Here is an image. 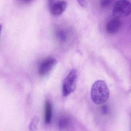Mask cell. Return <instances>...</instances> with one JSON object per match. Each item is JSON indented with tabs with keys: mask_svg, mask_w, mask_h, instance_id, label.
I'll return each mask as SVG.
<instances>
[{
	"mask_svg": "<svg viewBox=\"0 0 131 131\" xmlns=\"http://www.w3.org/2000/svg\"><path fill=\"white\" fill-rule=\"evenodd\" d=\"M121 26V22L119 19L113 17L106 23V31L109 34H115L119 30Z\"/></svg>",
	"mask_w": 131,
	"mask_h": 131,
	"instance_id": "8992f818",
	"label": "cell"
},
{
	"mask_svg": "<svg viewBox=\"0 0 131 131\" xmlns=\"http://www.w3.org/2000/svg\"><path fill=\"white\" fill-rule=\"evenodd\" d=\"M80 5L83 7H85L87 6V2L86 1H77Z\"/></svg>",
	"mask_w": 131,
	"mask_h": 131,
	"instance_id": "7c38bea8",
	"label": "cell"
},
{
	"mask_svg": "<svg viewBox=\"0 0 131 131\" xmlns=\"http://www.w3.org/2000/svg\"><path fill=\"white\" fill-rule=\"evenodd\" d=\"M77 77V70L73 69L64 79L62 84V95L64 97L67 96L75 91Z\"/></svg>",
	"mask_w": 131,
	"mask_h": 131,
	"instance_id": "7a4b0ae2",
	"label": "cell"
},
{
	"mask_svg": "<svg viewBox=\"0 0 131 131\" xmlns=\"http://www.w3.org/2000/svg\"><path fill=\"white\" fill-rule=\"evenodd\" d=\"M112 2V1H110V0L102 1H101L100 4L102 6H108L109 4H110Z\"/></svg>",
	"mask_w": 131,
	"mask_h": 131,
	"instance_id": "8fae6325",
	"label": "cell"
},
{
	"mask_svg": "<svg viewBox=\"0 0 131 131\" xmlns=\"http://www.w3.org/2000/svg\"><path fill=\"white\" fill-rule=\"evenodd\" d=\"M67 3L64 1H48V7L50 13L54 16L62 15L66 9Z\"/></svg>",
	"mask_w": 131,
	"mask_h": 131,
	"instance_id": "5b68a950",
	"label": "cell"
},
{
	"mask_svg": "<svg viewBox=\"0 0 131 131\" xmlns=\"http://www.w3.org/2000/svg\"><path fill=\"white\" fill-rule=\"evenodd\" d=\"M110 91L105 81L98 80L93 84L91 90L92 101L96 105H101L108 101Z\"/></svg>",
	"mask_w": 131,
	"mask_h": 131,
	"instance_id": "6da1fadb",
	"label": "cell"
},
{
	"mask_svg": "<svg viewBox=\"0 0 131 131\" xmlns=\"http://www.w3.org/2000/svg\"><path fill=\"white\" fill-rule=\"evenodd\" d=\"M131 14V3L128 1L119 0L116 2L112 10L113 17L124 18Z\"/></svg>",
	"mask_w": 131,
	"mask_h": 131,
	"instance_id": "3957f363",
	"label": "cell"
},
{
	"mask_svg": "<svg viewBox=\"0 0 131 131\" xmlns=\"http://www.w3.org/2000/svg\"><path fill=\"white\" fill-rule=\"evenodd\" d=\"M52 106L49 100H47L45 106V122L47 125L50 124L52 118Z\"/></svg>",
	"mask_w": 131,
	"mask_h": 131,
	"instance_id": "ba28073f",
	"label": "cell"
},
{
	"mask_svg": "<svg viewBox=\"0 0 131 131\" xmlns=\"http://www.w3.org/2000/svg\"><path fill=\"white\" fill-rule=\"evenodd\" d=\"M54 35L56 39L60 43H66L69 38L68 30L64 27L57 26L54 30Z\"/></svg>",
	"mask_w": 131,
	"mask_h": 131,
	"instance_id": "52a82bcc",
	"label": "cell"
},
{
	"mask_svg": "<svg viewBox=\"0 0 131 131\" xmlns=\"http://www.w3.org/2000/svg\"><path fill=\"white\" fill-rule=\"evenodd\" d=\"M39 119L37 116H35L32 119L29 126V129L30 131H36L38 128Z\"/></svg>",
	"mask_w": 131,
	"mask_h": 131,
	"instance_id": "9c48e42d",
	"label": "cell"
},
{
	"mask_svg": "<svg viewBox=\"0 0 131 131\" xmlns=\"http://www.w3.org/2000/svg\"><path fill=\"white\" fill-rule=\"evenodd\" d=\"M57 60L53 57H48L40 62L38 67V73L41 76L49 74L56 65Z\"/></svg>",
	"mask_w": 131,
	"mask_h": 131,
	"instance_id": "277c9868",
	"label": "cell"
},
{
	"mask_svg": "<svg viewBox=\"0 0 131 131\" xmlns=\"http://www.w3.org/2000/svg\"><path fill=\"white\" fill-rule=\"evenodd\" d=\"M69 123V119L66 117H62L60 119L58 122L59 128L61 129H64L68 125Z\"/></svg>",
	"mask_w": 131,
	"mask_h": 131,
	"instance_id": "30bf717a",
	"label": "cell"
}]
</instances>
